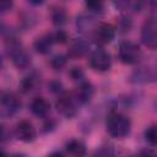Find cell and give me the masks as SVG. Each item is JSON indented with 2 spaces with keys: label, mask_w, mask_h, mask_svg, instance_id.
I'll return each mask as SVG.
<instances>
[{
  "label": "cell",
  "mask_w": 157,
  "mask_h": 157,
  "mask_svg": "<svg viewBox=\"0 0 157 157\" xmlns=\"http://www.w3.org/2000/svg\"><path fill=\"white\" fill-rule=\"evenodd\" d=\"M7 53L9 55L11 56L13 64L18 67V69H23V67H27L31 63V59L28 56V54L25 52V49L22 48L21 43H18L17 40L15 39H11L9 42V45H7Z\"/></svg>",
  "instance_id": "2"
},
{
  "label": "cell",
  "mask_w": 157,
  "mask_h": 157,
  "mask_svg": "<svg viewBox=\"0 0 157 157\" xmlns=\"http://www.w3.org/2000/svg\"><path fill=\"white\" fill-rule=\"evenodd\" d=\"M119 59L124 64H136L141 58V50L137 44L132 42H121L119 45Z\"/></svg>",
  "instance_id": "3"
},
{
  "label": "cell",
  "mask_w": 157,
  "mask_h": 157,
  "mask_svg": "<svg viewBox=\"0 0 157 157\" xmlns=\"http://www.w3.org/2000/svg\"><path fill=\"white\" fill-rule=\"evenodd\" d=\"M92 94H93V88H92V86H91L88 82L82 83V85L77 88V91H76V93H75V96H76V98L78 99L80 103H86V102H88V101L91 99Z\"/></svg>",
  "instance_id": "14"
},
{
  "label": "cell",
  "mask_w": 157,
  "mask_h": 157,
  "mask_svg": "<svg viewBox=\"0 0 157 157\" xmlns=\"http://www.w3.org/2000/svg\"><path fill=\"white\" fill-rule=\"evenodd\" d=\"M48 157H64L61 153H59V152H54V153H52V155H49Z\"/></svg>",
  "instance_id": "24"
},
{
  "label": "cell",
  "mask_w": 157,
  "mask_h": 157,
  "mask_svg": "<svg viewBox=\"0 0 157 157\" xmlns=\"http://www.w3.org/2000/svg\"><path fill=\"white\" fill-rule=\"evenodd\" d=\"M87 50H88V44L85 40L77 39V40L71 43V45L69 48V56H71V58H80V56L85 55Z\"/></svg>",
  "instance_id": "13"
},
{
  "label": "cell",
  "mask_w": 157,
  "mask_h": 157,
  "mask_svg": "<svg viewBox=\"0 0 157 157\" xmlns=\"http://www.w3.org/2000/svg\"><path fill=\"white\" fill-rule=\"evenodd\" d=\"M66 63V59L63 56V55H58V56H54L53 60H52V65L54 69H61Z\"/></svg>",
  "instance_id": "18"
},
{
  "label": "cell",
  "mask_w": 157,
  "mask_h": 157,
  "mask_svg": "<svg viewBox=\"0 0 157 157\" xmlns=\"http://www.w3.org/2000/svg\"><path fill=\"white\" fill-rule=\"evenodd\" d=\"M53 43H55L54 38H53V34H44V36L37 38V40L34 42V48L38 53L45 54L50 50Z\"/></svg>",
  "instance_id": "11"
},
{
  "label": "cell",
  "mask_w": 157,
  "mask_h": 157,
  "mask_svg": "<svg viewBox=\"0 0 157 157\" xmlns=\"http://www.w3.org/2000/svg\"><path fill=\"white\" fill-rule=\"evenodd\" d=\"M31 110L34 115L37 117H45L49 110H50V104L47 99L42 98V97H38V98H34L31 103Z\"/></svg>",
  "instance_id": "10"
},
{
  "label": "cell",
  "mask_w": 157,
  "mask_h": 157,
  "mask_svg": "<svg viewBox=\"0 0 157 157\" xmlns=\"http://www.w3.org/2000/svg\"><path fill=\"white\" fill-rule=\"evenodd\" d=\"M10 157H23V156H20V155H13V156H10Z\"/></svg>",
  "instance_id": "25"
},
{
  "label": "cell",
  "mask_w": 157,
  "mask_h": 157,
  "mask_svg": "<svg viewBox=\"0 0 157 157\" xmlns=\"http://www.w3.org/2000/svg\"><path fill=\"white\" fill-rule=\"evenodd\" d=\"M78 99L75 94H63L56 101V109L60 114H63L66 118H71L77 113L78 109Z\"/></svg>",
  "instance_id": "4"
},
{
  "label": "cell",
  "mask_w": 157,
  "mask_h": 157,
  "mask_svg": "<svg viewBox=\"0 0 157 157\" xmlns=\"http://www.w3.org/2000/svg\"><path fill=\"white\" fill-rule=\"evenodd\" d=\"M145 139L148 144L157 146V125H151L145 131Z\"/></svg>",
  "instance_id": "15"
},
{
  "label": "cell",
  "mask_w": 157,
  "mask_h": 157,
  "mask_svg": "<svg viewBox=\"0 0 157 157\" xmlns=\"http://www.w3.org/2000/svg\"><path fill=\"white\" fill-rule=\"evenodd\" d=\"M136 157H157V153L153 152L152 150H145V151H141Z\"/></svg>",
  "instance_id": "21"
},
{
  "label": "cell",
  "mask_w": 157,
  "mask_h": 157,
  "mask_svg": "<svg viewBox=\"0 0 157 157\" xmlns=\"http://www.w3.org/2000/svg\"><path fill=\"white\" fill-rule=\"evenodd\" d=\"M86 6H87V9H90L93 12H102L103 11V2H101V1H87Z\"/></svg>",
  "instance_id": "17"
},
{
  "label": "cell",
  "mask_w": 157,
  "mask_h": 157,
  "mask_svg": "<svg viewBox=\"0 0 157 157\" xmlns=\"http://www.w3.org/2000/svg\"><path fill=\"white\" fill-rule=\"evenodd\" d=\"M90 65L98 71H107L112 65V58L108 52L103 49L94 50L90 56Z\"/></svg>",
  "instance_id": "7"
},
{
  "label": "cell",
  "mask_w": 157,
  "mask_h": 157,
  "mask_svg": "<svg viewBox=\"0 0 157 157\" xmlns=\"http://www.w3.org/2000/svg\"><path fill=\"white\" fill-rule=\"evenodd\" d=\"M33 86H34V78H33L32 76L26 77V78H25V81H23V83H22L23 90H25V91H28V90H31Z\"/></svg>",
  "instance_id": "20"
},
{
  "label": "cell",
  "mask_w": 157,
  "mask_h": 157,
  "mask_svg": "<svg viewBox=\"0 0 157 157\" xmlns=\"http://www.w3.org/2000/svg\"><path fill=\"white\" fill-rule=\"evenodd\" d=\"M66 150L72 157H85V155H86V146L80 140L69 141L66 145Z\"/></svg>",
  "instance_id": "12"
},
{
  "label": "cell",
  "mask_w": 157,
  "mask_h": 157,
  "mask_svg": "<svg viewBox=\"0 0 157 157\" xmlns=\"http://www.w3.org/2000/svg\"><path fill=\"white\" fill-rule=\"evenodd\" d=\"M11 2L10 1H2L1 4H0V9H1V11L4 12V11H6V10H10V7H11Z\"/></svg>",
  "instance_id": "23"
},
{
  "label": "cell",
  "mask_w": 157,
  "mask_h": 157,
  "mask_svg": "<svg viewBox=\"0 0 157 157\" xmlns=\"http://www.w3.org/2000/svg\"><path fill=\"white\" fill-rule=\"evenodd\" d=\"M21 107L20 99L12 93H4L1 97V110L4 115H13Z\"/></svg>",
  "instance_id": "8"
},
{
  "label": "cell",
  "mask_w": 157,
  "mask_h": 157,
  "mask_svg": "<svg viewBox=\"0 0 157 157\" xmlns=\"http://www.w3.org/2000/svg\"><path fill=\"white\" fill-rule=\"evenodd\" d=\"M16 136L25 142L33 141L36 137V129L33 124L28 120H21L16 125Z\"/></svg>",
  "instance_id": "9"
},
{
  "label": "cell",
  "mask_w": 157,
  "mask_h": 157,
  "mask_svg": "<svg viewBox=\"0 0 157 157\" xmlns=\"http://www.w3.org/2000/svg\"><path fill=\"white\" fill-rule=\"evenodd\" d=\"M53 38L55 43H64L67 39V34L64 31H58L55 33H53Z\"/></svg>",
  "instance_id": "19"
},
{
  "label": "cell",
  "mask_w": 157,
  "mask_h": 157,
  "mask_svg": "<svg viewBox=\"0 0 157 157\" xmlns=\"http://www.w3.org/2000/svg\"><path fill=\"white\" fill-rule=\"evenodd\" d=\"M141 38L145 45L157 49V20H147L141 31Z\"/></svg>",
  "instance_id": "5"
},
{
  "label": "cell",
  "mask_w": 157,
  "mask_h": 157,
  "mask_svg": "<svg viewBox=\"0 0 157 157\" xmlns=\"http://www.w3.org/2000/svg\"><path fill=\"white\" fill-rule=\"evenodd\" d=\"M71 76H72L75 80H77V78H81V77L83 76V72L81 71L80 67H74V69L71 70Z\"/></svg>",
  "instance_id": "22"
},
{
  "label": "cell",
  "mask_w": 157,
  "mask_h": 157,
  "mask_svg": "<svg viewBox=\"0 0 157 157\" xmlns=\"http://www.w3.org/2000/svg\"><path fill=\"white\" fill-rule=\"evenodd\" d=\"M107 131L112 137L115 139H123L125 137L130 131V119L120 113H112L107 118Z\"/></svg>",
  "instance_id": "1"
},
{
  "label": "cell",
  "mask_w": 157,
  "mask_h": 157,
  "mask_svg": "<svg viewBox=\"0 0 157 157\" xmlns=\"http://www.w3.org/2000/svg\"><path fill=\"white\" fill-rule=\"evenodd\" d=\"M65 20H66V13H65L64 10H61V9L54 10V12H53V22L55 25L60 26V25H63L65 22Z\"/></svg>",
  "instance_id": "16"
},
{
  "label": "cell",
  "mask_w": 157,
  "mask_h": 157,
  "mask_svg": "<svg viewBox=\"0 0 157 157\" xmlns=\"http://www.w3.org/2000/svg\"><path fill=\"white\" fill-rule=\"evenodd\" d=\"M115 36V29L109 23H98L93 31V39L97 44L105 45L113 40Z\"/></svg>",
  "instance_id": "6"
}]
</instances>
